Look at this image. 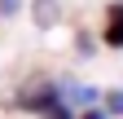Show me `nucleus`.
<instances>
[{
  "label": "nucleus",
  "mask_w": 123,
  "mask_h": 119,
  "mask_svg": "<svg viewBox=\"0 0 123 119\" xmlns=\"http://www.w3.org/2000/svg\"><path fill=\"white\" fill-rule=\"evenodd\" d=\"M31 9H35V22H40V26H49V22H57V0H35Z\"/></svg>",
  "instance_id": "7ed1b4c3"
},
{
  "label": "nucleus",
  "mask_w": 123,
  "mask_h": 119,
  "mask_svg": "<svg viewBox=\"0 0 123 119\" xmlns=\"http://www.w3.org/2000/svg\"><path fill=\"white\" fill-rule=\"evenodd\" d=\"M66 88H70V97L79 106H92V97H97V88H88V84H66Z\"/></svg>",
  "instance_id": "20e7f679"
},
{
  "label": "nucleus",
  "mask_w": 123,
  "mask_h": 119,
  "mask_svg": "<svg viewBox=\"0 0 123 119\" xmlns=\"http://www.w3.org/2000/svg\"><path fill=\"white\" fill-rule=\"evenodd\" d=\"M105 110H110V115H123V88H110V93H105Z\"/></svg>",
  "instance_id": "39448f33"
},
{
  "label": "nucleus",
  "mask_w": 123,
  "mask_h": 119,
  "mask_svg": "<svg viewBox=\"0 0 123 119\" xmlns=\"http://www.w3.org/2000/svg\"><path fill=\"white\" fill-rule=\"evenodd\" d=\"M101 40L110 44V49H123V5H110L105 9V31Z\"/></svg>",
  "instance_id": "f03ea898"
},
{
  "label": "nucleus",
  "mask_w": 123,
  "mask_h": 119,
  "mask_svg": "<svg viewBox=\"0 0 123 119\" xmlns=\"http://www.w3.org/2000/svg\"><path fill=\"white\" fill-rule=\"evenodd\" d=\"M53 101H62V93L53 84H31L26 93L13 97V110H44V106H53Z\"/></svg>",
  "instance_id": "f257e3e1"
},
{
  "label": "nucleus",
  "mask_w": 123,
  "mask_h": 119,
  "mask_svg": "<svg viewBox=\"0 0 123 119\" xmlns=\"http://www.w3.org/2000/svg\"><path fill=\"white\" fill-rule=\"evenodd\" d=\"M40 119H75V115L62 106V101H53V106H44V110H40Z\"/></svg>",
  "instance_id": "423d86ee"
},
{
  "label": "nucleus",
  "mask_w": 123,
  "mask_h": 119,
  "mask_svg": "<svg viewBox=\"0 0 123 119\" xmlns=\"http://www.w3.org/2000/svg\"><path fill=\"white\" fill-rule=\"evenodd\" d=\"M79 119H105V115H101V110H92V106H84V115H79Z\"/></svg>",
  "instance_id": "6e6552de"
},
{
  "label": "nucleus",
  "mask_w": 123,
  "mask_h": 119,
  "mask_svg": "<svg viewBox=\"0 0 123 119\" xmlns=\"http://www.w3.org/2000/svg\"><path fill=\"white\" fill-rule=\"evenodd\" d=\"M9 13H18V0H0V18H9Z\"/></svg>",
  "instance_id": "0eeeda50"
}]
</instances>
